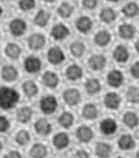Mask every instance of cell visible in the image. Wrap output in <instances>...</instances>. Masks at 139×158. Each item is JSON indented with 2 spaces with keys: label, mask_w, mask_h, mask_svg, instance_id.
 Here are the masks:
<instances>
[{
  "label": "cell",
  "mask_w": 139,
  "mask_h": 158,
  "mask_svg": "<svg viewBox=\"0 0 139 158\" xmlns=\"http://www.w3.org/2000/svg\"><path fill=\"white\" fill-rule=\"evenodd\" d=\"M20 95L15 89L11 87H0V109L11 110L19 103Z\"/></svg>",
  "instance_id": "obj_1"
},
{
  "label": "cell",
  "mask_w": 139,
  "mask_h": 158,
  "mask_svg": "<svg viewBox=\"0 0 139 158\" xmlns=\"http://www.w3.org/2000/svg\"><path fill=\"white\" fill-rule=\"evenodd\" d=\"M39 107L46 115H51L58 110V99L54 95H44L39 102Z\"/></svg>",
  "instance_id": "obj_2"
},
{
  "label": "cell",
  "mask_w": 139,
  "mask_h": 158,
  "mask_svg": "<svg viewBox=\"0 0 139 158\" xmlns=\"http://www.w3.org/2000/svg\"><path fill=\"white\" fill-rule=\"evenodd\" d=\"M27 31V23L24 19L22 18H15L12 20L10 22V32L14 35V36H22V35H24Z\"/></svg>",
  "instance_id": "obj_3"
},
{
  "label": "cell",
  "mask_w": 139,
  "mask_h": 158,
  "mask_svg": "<svg viewBox=\"0 0 139 158\" xmlns=\"http://www.w3.org/2000/svg\"><path fill=\"white\" fill-rule=\"evenodd\" d=\"M47 59H48V62L51 63V64H62L63 62H64L66 59V55L64 52H63V50L60 48V47L58 46H54L51 47V48L48 50V52H47Z\"/></svg>",
  "instance_id": "obj_4"
},
{
  "label": "cell",
  "mask_w": 139,
  "mask_h": 158,
  "mask_svg": "<svg viewBox=\"0 0 139 158\" xmlns=\"http://www.w3.org/2000/svg\"><path fill=\"white\" fill-rule=\"evenodd\" d=\"M23 66H24V70L28 74H38L42 70V60L38 56H32L31 55V56H27L24 59Z\"/></svg>",
  "instance_id": "obj_5"
},
{
  "label": "cell",
  "mask_w": 139,
  "mask_h": 158,
  "mask_svg": "<svg viewBox=\"0 0 139 158\" xmlns=\"http://www.w3.org/2000/svg\"><path fill=\"white\" fill-rule=\"evenodd\" d=\"M34 129H35V131H36L38 135L47 137L51 134V131H52V125H51L50 121L44 119V118H39V119L35 122Z\"/></svg>",
  "instance_id": "obj_6"
},
{
  "label": "cell",
  "mask_w": 139,
  "mask_h": 158,
  "mask_svg": "<svg viewBox=\"0 0 139 158\" xmlns=\"http://www.w3.org/2000/svg\"><path fill=\"white\" fill-rule=\"evenodd\" d=\"M99 130L103 135H112L118 130V123L112 118H104L99 125Z\"/></svg>",
  "instance_id": "obj_7"
},
{
  "label": "cell",
  "mask_w": 139,
  "mask_h": 158,
  "mask_svg": "<svg viewBox=\"0 0 139 158\" xmlns=\"http://www.w3.org/2000/svg\"><path fill=\"white\" fill-rule=\"evenodd\" d=\"M107 83H108L111 87H121V86L125 83V75L121 70H111L108 74H107Z\"/></svg>",
  "instance_id": "obj_8"
},
{
  "label": "cell",
  "mask_w": 139,
  "mask_h": 158,
  "mask_svg": "<svg viewBox=\"0 0 139 158\" xmlns=\"http://www.w3.org/2000/svg\"><path fill=\"white\" fill-rule=\"evenodd\" d=\"M63 99L68 106H76L82 99L80 91L78 89H67L64 93H63Z\"/></svg>",
  "instance_id": "obj_9"
},
{
  "label": "cell",
  "mask_w": 139,
  "mask_h": 158,
  "mask_svg": "<svg viewBox=\"0 0 139 158\" xmlns=\"http://www.w3.org/2000/svg\"><path fill=\"white\" fill-rule=\"evenodd\" d=\"M107 59L102 54H95L88 59V67L92 71H102L106 67Z\"/></svg>",
  "instance_id": "obj_10"
},
{
  "label": "cell",
  "mask_w": 139,
  "mask_h": 158,
  "mask_svg": "<svg viewBox=\"0 0 139 158\" xmlns=\"http://www.w3.org/2000/svg\"><path fill=\"white\" fill-rule=\"evenodd\" d=\"M70 35V30L68 27L62 24V23H58V24H55L52 28H51V36H52L55 40H64V39Z\"/></svg>",
  "instance_id": "obj_11"
},
{
  "label": "cell",
  "mask_w": 139,
  "mask_h": 158,
  "mask_svg": "<svg viewBox=\"0 0 139 158\" xmlns=\"http://www.w3.org/2000/svg\"><path fill=\"white\" fill-rule=\"evenodd\" d=\"M76 138L82 143H88L90 141H92L94 138V131L90 126H86V125H82L79 126L78 130H76Z\"/></svg>",
  "instance_id": "obj_12"
},
{
  "label": "cell",
  "mask_w": 139,
  "mask_h": 158,
  "mask_svg": "<svg viewBox=\"0 0 139 158\" xmlns=\"http://www.w3.org/2000/svg\"><path fill=\"white\" fill-rule=\"evenodd\" d=\"M19 77V71L15 66H11V64H6L4 67L2 69V79L4 82H15Z\"/></svg>",
  "instance_id": "obj_13"
},
{
  "label": "cell",
  "mask_w": 139,
  "mask_h": 158,
  "mask_svg": "<svg viewBox=\"0 0 139 158\" xmlns=\"http://www.w3.org/2000/svg\"><path fill=\"white\" fill-rule=\"evenodd\" d=\"M42 82L46 87L48 89H56L59 86V77L54 71H46L42 77Z\"/></svg>",
  "instance_id": "obj_14"
},
{
  "label": "cell",
  "mask_w": 139,
  "mask_h": 158,
  "mask_svg": "<svg viewBox=\"0 0 139 158\" xmlns=\"http://www.w3.org/2000/svg\"><path fill=\"white\" fill-rule=\"evenodd\" d=\"M75 24H76V28H78L79 32L88 34L94 27V22L90 16H80V18L76 19V23H75Z\"/></svg>",
  "instance_id": "obj_15"
},
{
  "label": "cell",
  "mask_w": 139,
  "mask_h": 158,
  "mask_svg": "<svg viewBox=\"0 0 139 158\" xmlns=\"http://www.w3.org/2000/svg\"><path fill=\"white\" fill-rule=\"evenodd\" d=\"M46 44V38H44V35H42V34H32L31 36L28 38V47L31 50H34V51H39V50H42L43 47H44Z\"/></svg>",
  "instance_id": "obj_16"
},
{
  "label": "cell",
  "mask_w": 139,
  "mask_h": 158,
  "mask_svg": "<svg viewBox=\"0 0 139 158\" xmlns=\"http://www.w3.org/2000/svg\"><path fill=\"white\" fill-rule=\"evenodd\" d=\"M112 56H114V60L115 62H118V63H126L127 60H129V58H130V52H129V50H127L126 46L119 44V46H117L114 48Z\"/></svg>",
  "instance_id": "obj_17"
},
{
  "label": "cell",
  "mask_w": 139,
  "mask_h": 158,
  "mask_svg": "<svg viewBox=\"0 0 139 158\" xmlns=\"http://www.w3.org/2000/svg\"><path fill=\"white\" fill-rule=\"evenodd\" d=\"M121 102H122V99H121V97H119V94H117V93H107L104 95V99H103L104 106L110 110L118 109L119 106H121Z\"/></svg>",
  "instance_id": "obj_18"
},
{
  "label": "cell",
  "mask_w": 139,
  "mask_h": 158,
  "mask_svg": "<svg viewBox=\"0 0 139 158\" xmlns=\"http://www.w3.org/2000/svg\"><path fill=\"white\" fill-rule=\"evenodd\" d=\"M52 143L55 146V149L58 150H63V149H67L70 145V137L67 133H58L55 134L54 139H52Z\"/></svg>",
  "instance_id": "obj_19"
},
{
  "label": "cell",
  "mask_w": 139,
  "mask_h": 158,
  "mask_svg": "<svg viewBox=\"0 0 139 158\" xmlns=\"http://www.w3.org/2000/svg\"><path fill=\"white\" fill-rule=\"evenodd\" d=\"M34 115V111L30 107V106H23V107L18 109L16 111V119L18 122H20V123H28V122L31 121V118H32Z\"/></svg>",
  "instance_id": "obj_20"
},
{
  "label": "cell",
  "mask_w": 139,
  "mask_h": 158,
  "mask_svg": "<svg viewBox=\"0 0 139 158\" xmlns=\"http://www.w3.org/2000/svg\"><path fill=\"white\" fill-rule=\"evenodd\" d=\"M135 145H137V142H135V138L131 134H123L118 139V146L122 150H133Z\"/></svg>",
  "instance_id": "obj_21"
},
{
  "label": "cell",
  "mask_w": 139,
  "mask_h": 158,
  "mask_svg": "<svg viewBox=\"0 0 139 158\" xmlns=\"http://www.w3.org/2000/svg\"><path fill=\"white\" fill-rule=\"evenodd\" d=\"M119 36L122 39H126V40H130V39H133L135 36V34H137V30H135V27L133 24H129V23H123V24L119 26Z\"/></svg>",
  "instance_id": "obj_22"
},
{
  "label": "cell",
  "mask_w": 139,
  "mask_h": 158,
  "mask_svg": "<svg viewBox=\"0 0 139 158\" xmlns=\"http://www.w3.org/2000/svg\"><path fill=\"white\" fill-rule=\"evenodd\" d=\"M111 42V34L107 30H100L95 34L94 36V43L99 47H106Z\"/></svg>",
  "instance_id": "obj_23"
},
{
  "label": "cell",
  "mask_w": 139,
  "mask_h": 158,
  "mask_svg": "<svg viewBox=\"0 0 139 158\" xmlns=\"http://www.w3.org/2000/svg\"><path fill=\"white\" fill-rule=\"evenodd\" d=\"M47 156H48V148L43 143H35L30 149L31 158H46Z\"/></svg>",
  "instance_id": "obj_24"
},
{
  "label": "cell",
  "mask_w": 139,
  "mask_h": 158,
  "mask_svg": "<svg viewBox=\"0 0 139 158\" xmlns=\"http://www.w3.org/2000/svg\"><path fill=\"white\" fill-rule=\"evenodd\" d=\"M66 77L68 81H79L83 77V70L79 64H70L66 70Z\"/></svg>",
  "instance_id": "obj_25"
},
{
  "label": "cell",
  "mask_w": 139,
  "mask_h": 158,
  "mask_svg": "<svg viewBox=\"0 0 139 158\" xmlns=\"http://www.w3.org/2000/svg\"><path fill=\"white\" fill-rule=\"evenodd\" d=\"M111 152H112V148L107 142H98L95 145V154L99 158H108L111 156Z\"/></svg>",
  "instance_id": "obj_26"
},
{
  "label": "cell",
  "mask_w": 139,
  "mask_h": 158,
  "mask_svg": "<svg viewBox=\"0 0 139 158\" xmlns=\"http://www.w3.org/2000/svg\"><path fill=\"white\" fill-rule=\"evenodd\" d=\"M123 123L125 126H127L129 129H135L139 125V117L137 113L134 111H127L123 114Z\"/></svg>",
  "instance_id": "obj_27"
},
{
  "label": "cell",
  "mask_w": 139,
  "mask_h": 158,
  "mask_svg": "<svg viewBox=\"0 0 139 158\" xmlns=\"http://www.w3.org/2000/svg\"><path fill=\"white\" fill-rule=\"evenodd\" d=\"M4 52L7 55V58L12 59V60H16L22 54V47L19 46L18 43H8L4 48Z\"/></svg>",
  "instance_id": "obj_28"
},
{
  "label": "cell",
  "mask_w": 139,
  "mask_h": 158,
  "mask_svg": "<svg viewBox=\"0 0 139 158\" xmlns=\"http://www.w3.org/2000/svg\"><path fill=\"white\" fill-rule=\"evenodd\" d=\"M99 18H100V20L103 23H112L117 20V11H115L114 8H111V7H104L100 14H99Z\"/></svg>",
  "instance_id": "obj_29"
},
{
  "label": "cell",
  "mask_w": 139,
  "mask_h": 158,
  "mask_svg": "<svg viewBox=\"0 0 139 158\" xmlns=\"http://www.w3.org/2000/svg\"><path fill=\"white\" fill-rule=\"evenodd\" d=\"M84 87H86V91L90 95H95V94H98L102 90V85L96 78H90L87 79V82L84 83Z\"/></svg>",
  "instance_id": "obj_30"
},
{
  "label": "cell",
  "mask_w": 139,
  "mask_h": 158,
  "mask_svg": "<svg viewBox=\"0 0 139 158\" xmlns=\"http://www.w3.org/2000/svg\"><path fill=\"white\" fill-rule=\"evenodd\" d=\"M23 93H24V95L28 97V98L36 97L38 93H39V87H38L36 82H34V81H26L24 83H23Z\"/></svg>",
  "instance_id": "obj_31"
},
{
  "label": "cell",
  "mask_w": 139,
  "mask_h": 158,
  "mask_svg": "<svg viewBox=\"0 0 139 158\" xmlns=\"http://www.w3.org/2000/svg\"><path fill=\"white\" fill-rule=\"evenodd\" d=\"M50 19H51V15H50L48 11L39 10L38 14H36V16H35V19H34V23L38 27H46L50 23Z\"/></svg>",
  "instance_id": "obj_32"
},
{
  "label": "cell",
  "mask_w": 139,
  "mask_h": 158,
  "mask_svg": "<svg viewBox=\"0 0 139 158\" xmlns=\"http://www.w3.org/2000/svg\"><path fill=\"white\" fill-rule=\"evenodd\" d=\"M122 14L126 18H135L139 14V6L135 2H129L127 4L123 6L122 8Z\"/></svg>",
  "instance_id": "obj_33"
},
{
  "label": "cell",
  "mask_w": 139,
  "mask_h": 158,
  "mask_svg": "<svg viewBox=\"0 0 139 158\" xmlns=\"http://www.w3.org/2000/svg\"><path fill=\"white\" fill-rule=\"evenodd\" d=\"M98 107H96V105H94V103H87L83 106V109H82V115L83 118H86V119H95V118L98 117Z\"/></svg>",
  "instance_id": "obj_34"
},
{
  "label": "cell",
  "mask_w": 139,
  "mask_h": 158,
  "mask_svg": "<svg viewBox=\"0 0 139 158\" xmlns=\"http://www.w3.org/2000/svg\"><path fill=\"white\" fill-rule=\"evenodd\" d=\"M74 14V6L71 4V3L68 2H64V3H62L60 6H59V8H58V15L60 18H64V19H68L71 18V15Z\"/></svg>",
  "instance_id": "obj_35"
},
{
  "label": "cell",
  "mask_w": 139,
  "mask_h": 158,
  "mask_svg": "<svg viewBox=\"0 0 139 158\" xmlns=\"http://www.w3.org/2000/svg\"><path fill=\"white\" fill-rule=\"evenodd\" d=\"M74 121H75L74 115H72L71 113H68V111L62 113V114H60V117L58 118L59 125H60L62 127H64V129H70L71 126L74 125Z\"/></svg>",
  "instance_id": "obj_36"
},
{
  "label": "cell",
  "mask_w": 139,
  "mask_h": 158,
  "mask_svg": "<svg viewBox=\"0 0 139 158\" xmlns=\"http://www.w3.org/2000/svg\"><path fill=\"white\" fill-rule=\"evenodd\" d=\"M70 51L75 58H80V56H83V54L86 52V46H84V43L80 40L72 42L70 46Z\"/></svg>",
  "instance_id": "obj_37"
},
{
  "label": "cell",
  "mask_w": 139,
  "mask_h": 158,
  "mask_svg": "<svg viewBox=\"0 0 139 158\" xmlns=\"http://www.w3.org/2000/svg\"><path fill=\"white\" fill-rule=\"evenodd\" d=\"M30 141H31V134L27 130H19L16 135H15V142L19 146H27Z\"/></svg>",
  "instance_id": "obj_38"
},
{
  "label": "cell",
  "mask_w": 139,
  "mask_h": 158,
  "mask_svg": "<svg viewBox=\"0 0 139 158\" xmlns=\"http://www.w3.org/2000/svg\"><path fill=\"white\" fill-rule=\"evenodd\" d=\"M126 98L130 103H134V105L139 103V87H137V86H130L126 91Z\"/></svg>",
  "instance_id": "obj_39"
},
{
  "label": "cell",
  "mask_w": 139,
  "mask_h": 158,
  "mask_svg": "<svg viewBox=\"0 0 139 158\" xmlns=\"http://www.w3.org/2000/svg\"><path fill=\"white\" fill-rule=\"evenodd\" d=\"M36 0H19V8L22 11H31L35 8Z\"/></svg>",
  "instance_id": "obj_40"
},
{
  "label": "cell",
  "mask_w": 139,
  "mask_h": 158,
  "mask_svg": "<svg viewBox=\"0 0 139 158\" xmlns=\"http://www.w3.org/2000/svg\"><path fill=\"white\" fill-rule=\"evenodd\" d=\"M11 127L10 119L6 115H0V133H7Z\"/></svg>",
  "instance_id": "obj_41"
},
{
  "label": "cell",
  "mask_w": 139,
  "mask_h": 158,
  "mask_svg": "<svg viewBox=\"0 0 139 158\" xmlns=\"http://www.w3.org/2000/svg\"><path fill=\"white\" fill-rule=\"evenodd\" d=\"M99 0H82V6L86 10H94L98 6Z\"/></svg>",
  "instance_id": "obj_42"
},
{
  "label": "cell",
  "mask_w": 139,
  "mask_h": 158,
  "mask_svg": "<svg viewBox=\"0 0 139 158\" xmlns=\"http://www.w3.org/2000/svg\"><path fill=\"white\" fill-rule=\"evenodd\" d=\"M131 75H133L134 78L139 79V60H137L131 66Z\"/></svg>",
  "instance_id": "obj_43"
},
{
  "label": "cell",
  "mask_w": 139,
  "mask_h": 158,
  "mask_svg": "<svg viewBox=\"0 0 139 158\" xmlns=\"http://www.w3.org/2000/svg\"><path fill=\"white\" fill-rule=\"evenodd\" d=\"M74 158H90V154L87 150L80 149V150H78V152H75Z\"/></svg>",
  "instance_id": "obj_44"
},
{
  "label": "cell",
  "mask_w": 139,
  "mask_h": 158,
  "mask_svg": "<svg viewBox=\"0 0 139 158\" xmlns=\"http://www.w3.org/2000/svg\"><path fill=\"white\" fill-rule=\"evenodd\" d=\"M4 158H23V157L18 150H10V152L4 156Z\"/></svg>",
  "instance_id": "obj_45"
},
{
  "label": "cell",
  "mask_w": 139,
  "mask_h": 158,
  "mask_svg": "<svg viewBox=\"0 0 139 158\" xmlns=\"http://www.w3.org/2000/svg\"><path fill=\"white\" fill-rule=\"evenodd\" d=\"M135 50H137V52L139 54V40L135 42Z\"/></svg>",
  "instance_id": "obj_46"
},
{
  "label": "cell",
  "mask_w": 139,
  "mask_h": 158,
  "mask_svg": "<svg viewBox=\"0 0 139 158\" xmlns=\"http://www.w3.org/2000/svg\"><path fill=\"white\" fill-rule=\"evenodd\" d=\"M46 3H54V2H56V0H44Z\"/></svg>",
  "instance_id": "obj_47"
},
{
  "label": "cell",
  "mask_w": 139,
  "mask_h": 158,
  "mask_svg": "<svg viewBox=\"0 0 139 158\" xmlns=\"http://www.w3.org/2000/svg\"><path fill=\"white\" fill-rule=\"evenodd\" d=\"M2 150H3V143H2V141H0V153H2Z\"/></svg>",
  "instance_id": "obj_48"
},
{
  "label": "cell",
  "mask_w": 139,
  "mask_h": 158,
  "mask_svg": "<svg viewBox=\"0 0 139 158\" xmlns=\"http://www.w3.org/2000/svg\"><path fill=\"white\" fill-rule=\"evenodd\" d=\"M135 158H139V150H138V153H137V156H135Z\"/></svg>",
  "instance_id": "obj_49"
},
{
  "label": "cell",
  "mask_w": 139,
  "mask_h": 158,
  "mask_svg": "<svg viewBox=\"0 0 139 158\" xmlns=\"http://www.w3.org/2000/svg\"><path fill=\"white\" fill-rule=\"evenodd\" d=\"M107 2H112L114 3V2H119V0H107Z\"/></svg>",
  "instance_id": "obj_50"
},
{
  "label": "cell",
  "mask_w": 139,
  "mask_h": 158,
  "mask_svg": "<svg viewBox=\"0 0 139 158\" xmlns=\"http://www.w3.org/2000/svg\"><path fill=\"white\" fill-rule=\"evenodd\" d=\"M2 14H3V10H2V7H0V16H2Z\"/></svg>",
  "instance_id": "obj_51"
},
{
  "label": "cell",
  "mask_w": 139,
  "mask_h": 158,
  "mask_svg": "<svg viewBox=\"0 0 139 158\" xmlns=\"http://www.w3.org/2000/svg\"><path fill=\"white\" fill-rule=\"evenodd\" d=\"M118 158H125V157H118Z\"/></svg>",
  "instance_id": "obj_52"
}]
</instances>
